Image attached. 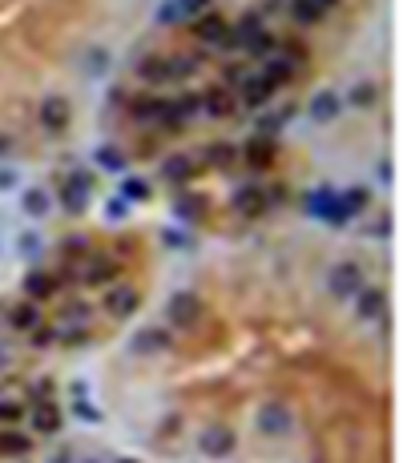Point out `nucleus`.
Returning a JSON list of instances; mask_svg holds the SVG:
<instances>
[{
    "label": "nucleus",
    "mask_w": 403,
    "mask_h": 463,
    "mask_svg": "<svg viewBox=\"0 0 403 463\" xmlns=\"http://www.w3.org/2000/svg\"><path fill=\"white\" fill-rule=\"evenodd\" d=\"M294 427V419H290V407L282 399H271L258 407V431L262 435H287Z\"/></svg>",
    "instance_id": "obj_1"
},
{
    "label": "nucleus",
    "mask_w": 403,
    "mask_h": 463,
    "mask_svg": "<svg viewBox=\"0 0 403 463\" xmlns=\"http://www.w3.org/2000/svg\"><path fill=\"white\" fill-rule=\"evenodd\" d=\"M327 286H331L335 298H351L355 290L363 286V266L359 262H339L335 270H331V278H327Z\"/></svg>",
    "instance_id": "obj_2"
},
{
    "label": "nucleus",
    "mask_w": 403,
    "mask_h": 463,
    "mask_svg": "<svg viewBox=\"0 0 403 463\" xmlns=\"http://www.w3.org/2000/svg\"><path fill=\"white\" fill-rule=\"evenodd\" d=\"M165 315H170V322H174L177 331H186V326H193V322L202 319V303H198V294H174L170 298V306H165Z\"/></svg>",
    "instance_id": "obj_3"
},
{
    "label": "nucleus",
    "mask_w": 403,
    "mask_h": 463,
    "mask_svg": "<svg viewBox=\"0 0 403 463\" xmlns=\"http://www.w3.org/2000/svg\"><path fill=\"white\" fill-rule=\"evenodd\" d=\"M89 190H93V174H73L69 181H64V190H61V202L69 214H81V209L89 206Z\"/></svg>",
    "instance_id": "obj_4"
},
{
    "label": "nucleus",
    "mask_w": 403,
    "mask_h": 463,
    "mask_svg": "<svg viewBox=\"0 0 403 463\" xmlns=\"http://www.w3.org/2000/svg\"><path fill=\"white\" fill-rule=\"evenodd\" d=\"M198 448L206 451L210 459H226V455L234 451V431H230V427H206L202 439H198Z\"/></svg>",
    "instance_id": "obj_5"
},
{
    "label": "nucleus",
    "mask_w": 403,
    "mask_h": 463,
    "mask_svg": "<svg viewBox=\"0 0 403 463\" xmlns=\"http://www.w3.org/2000/svg\"><path fill=\"white\" fill-rule=\"evenodd\" d=\"M339 109H343V101H339V93L335 89H322V93H315L310 97V105H306V113L319 121V125H327V121H335L339 117Z\"/></svg>",
    "instance_id": "obj_6"
},
{
    "label": "nucleus",
    "mask_w": 403,
    "mask_h": 463,
    "mask_svg": "<svg viewBox=\"0 0 403 463\" xmlns=\"http://www.w3.org/2000/svg\"><path fill=\"white\" fill-rule=\"evenodd\" d=\"M41 125L48 133H64V125H69V101L64 97H48L41 105Z\"/></svg>",
    "instance_id": "obj_7"
},
{
    "label": "nucleus",
    "mask_w": 403,
    "mask_h": 463,
    "mask_svg": "<svg viewBox=\"0 0 403 463\" xmlns=\"http://www.w3.org/2000/svg\"><path fill=\"white\" fill-rule=\"evenodd\" d=\"M137 290H129V286H117V290H109V298H105V310H109L113 319H129L133 310H137Z\"/></svg>",
    "instance_id": "obj_8"
},
{
    "label": "nucleus",
    "mask_w": 403,
    "mask_h": 463,
    "mask_svg": "<svg viewBox=\"0 0 403 463\" xmlns=\"http://www.w3.org/2000/svg\"><path fill=\"white\" fill-rule=\"evenodd\" d=\"M294 69H299V61H294V57H274V61L266 64V69H262L258 77L266 81L271 89H278V85H287V81L294 77Z\"/></svg>",
    "instance_id": "obj_9"
},
{
    "label": "nucleus",
    "mask_w": 403,
    "mask_h": 463,
    "mask_svg": "<svg viewBox=\"0 0 403 463\" xmlns=\"http://www.w3.org/2000/svg\"><path fill=\"white\" fill-rule=\"evenodd\" d=\"M355 310H359V319H379L383 315V290L359 286L355 290Z\"/></svg>",
    "instance_id": "obj_10"
},
{
    "label": "nucleus",
    "mask_w": 403,
    "mask_h": 463,
    "mask_svg": "<svg viewBox=\"0 0 403 463\" xmlns=\"http://www.w3.org/2000/svg\"><path fill=\"white\" fill-rule=\"evenodd\" d=\"M198 41H206V45H222L226 48V36H230V29H226L222 16H206L202 13V20H198Z\"/></svg>",
    "instance_id": "obj_11"
},
{
    "label": "nucleus",
    "mask_w": 403,
    "mask_h": 463,
    "mask_svg": "<svg viewBox=\"0 0 403 463\" xmlns=\"http://www.w3.org/2000/svg\"><path fill=\"white\" fill-rule=\"evenodd\" d=\"M242 158H246V165L250 170H266L274 158V137H254V141L242 149Z\"/></svg>",
    "instance_id": "obj_12"
},
{
    "label": "nucleus",
    "mask_w": 403,
    "mask_h": 463,
    "mask_svg": "<svg viewBox=\"0 0 403 463\" xmlns=\"http://www.w3.org/2000/svg\"><path fill=\"white\" fill-rule=\"evenodd\" d=\"M57 290V278H48L45 270H29L25 274V294H29V303H41Z\"/></svg>",
    "instance_id": "obj_13"
},
{
    "label": "nucleus",
    "mask_w": 403,
    "mask_h": 463,
    "mask_svg": "<svg viewBox=\"0 0 403 463\" xmlns=\"http://www.w3.org/2000/svg\"><path fill=\"white\" fill-rule=\"evenodd\" d=\"M271 93H274V89L262 77L246 73V81H242V105H266V97H271Z\"/></svg>",
    "instance_id": "obj_14"
},
{
    "label": "nucleus",
    "mask_w": 403,
    "mask_h": 463,
    "mask_svg": "<svg viewBox=\"0 0 403 463\" xmlns=\"http://www.w3.org/2000/svg\"><path fill=\"white\" fill-rule=\"evenodd\" d=\"M20 209H25L29 218H48V209H53V202H48V190H25V198H20Z\"/></svg>",
    "instance_id": "obj_15"
},
{
    "label": "nucleus",
    "mask_w": 403,
    "mask_h": 463,
    "mask_svg": "<svg viewBox=\"0 0 403 463\" xmlns=\"http://www.w3.org/2000/svg\"><path fill=\"white\" fill-rule=\"evenodd\" d=\"M202 109H206L210 117H226V113L234 109V97H230V89H210V93L202 97Z\"/></svg>",
    "instance_id": "obj_16"
},
{
    "label": "nucleus",
    "mask_w": 403,
    "mask_h": 463,
    "mask_svg": "<svg viewBox=\"0 0 403 463\" xmlns=\"http://www.w3.org/2000/svg\"><path fill=\"white\" fill-rule=\"evenodd\" d=\"M234 206H238V214H262V209H266V193L254 190V186H246V190L234 193Z\"/></svg>",
    "instance_id": "obj_17"
},
{
    "label": "nucleus",
    "mask_w": 403,
    "mask_h": 463,
    "mask_svg": "<svg viewBox=\"0 0 403 463\" xmlns=\"http://www.w3.org/2000/svg\"><path fill=\"white\" fill-rule=\"evenodd\" d=\"M32 427L41 435H57L61 431V411H57V407H36V411H32Z\"/></svg>",
    "instance_id": "obj_18"
},
{
    "label": "nucleus",
    "mask_w": 403,
    "mask_h": 463,
    "mask_svg": "<svg viewBox=\"0 0 403 463\" xmlns=\"http://www.w3.org/2000/svg\"><path fill=\"white\" fill-rule=\"evenodd\" d=\"M113 274H117V266H113L109 258H93V262L85 266V274H81V278H85L89 286H101V282H109Z\"/></svg>",
    "instance_id": "obj_19"
},
{
    "label": "nucleus",
    "mask_w": 403,
    "mask_h": 463,
    "mask_svg": "<svg viewBox=\"0 0 403 463\" xmlns=\"http://www.w3.org/2000/svg\"><path fill=\"white\" fill-rule=\"evenodd\" d=\"M8 322H13L16 331H36V322H41V315H36V303H20V306H13Z\"/></svg>",
    "instance_id": "obj_20"
},
{
    "label": "nucleus",
    "mask_w": 403,
    "mask_h": 463,
    "mask_svg": "<svg viewBox=\"0 0 403 463\" xmlns=\"http://www.w3.org/2000/svg\"><path fill=\"white\" fill-rule=\"evenodd\" d=\"M29 448H32L29 435H20V431H0V451H4V455H29Z\"/></svg>",
    "instance_id": "obj_21"
},
{
    "label": "nucleus",
    "mask_w": 403,
    "mask_h": 463,
    "mask_svg": "<svg viewBox=\"0 0 403 463\" xmlns=\"http://www.w3.org/2000/svg\"><path fill=\"white\" fill-rule=\"evenodd\" d=\"M170 347V335L165 331H142L133 338V351H165Z\"/></svg>",
    "instance_id": "obj_22"
},
{
    "label": "nucleus",
    "mask_w": 403,
    "mask_h": 463,
    "mask_svg": "<svg viewBox=\"0 0 403 463\" xmlns=\"http://www.w3.org/2000/svg\"><path fill=\"white\" fill-rule=\"evenodd\" d=\"M339 202H343V206H347V214H363V209H367V202H371V193L363 190V186H355V190H347V193H339Z\"/></svg>",
    "instance_id": "obj_23"
},
{
    "label": "nucleus",
    "mask_w": 403,
    "mask_h": 463,
    "mask_svg": "<svg viewBox=\"0 0 403 463\" xmlns=\"http://www.w3.org/2000/svg\"><path fill=\"white\" fill-rule=\"evenodd\" d=\"M290 4H294V8H290V16H294L299 25H315V20L322 16V8L315 4V0H290Z\"/></svg>",
    "instance_id": "obj_24"
},
{
    "label": "nucleus",
    "mask_w": 403,
    "mask_h": 463,
    "mask_svg": "<svg viewBox=\"0 0 403 463\" xmlns=\"http://www.w3.org/2000/svg\"><path fill=\"white\" fill-rule=\"evenodd\" d=\"M137 77L149 81V85H153V81H165L170 77V73H165V57H145L142 69H137Z\"/></svg>",
    "instance_id": "obj_25"
},
{
    "label": "nucleus",
    "mask_w": 403,
    "mask_h": 463,
    "mask_svg": "<svg viewBox=\"0 0 403 463\" xmlns=\"http://www.w3.org/2000/svg\"><path fill=\"white\" fill-rule=\"evenodd\" d=\"M129 113H133L137 121H158V113H161V101H153V97H137V101L129 105Z\"/></svg>",
    "instance_id": "obj_26"
},
{
    "label": "nucleus",
    "mask_w": 403,
    "mask_h": 463,
    "mask_svg": "<svg viewBox=\"0 0 403 463\" xmlns=\"http://www.w3.org/2000/svg\"><path fill=\"white\" fill-rule=\"evenodd\" d=\"M331 198H335V190H315V193H306V214H310V218H322V214H327V206H331Z\"/></svg>",
    "instance_id": "obj_27"
},
{
    "label": "nucleus",
    "mask_w": 403,
    "mask_h": 463,
    "mask_svg": "<svg viewBox=\"0 0 403 463\" xmlns=\"http://www.w3.org/2000/svg\"><path fill=\"white\" fill-rule=\"evenodd\" d=\"M97 165L109 170V174H121V170H125V158H121L117 149H109V145H101V149H97Z\"/></svg>",
    "instance_id": "obj_28"
},
{
    "label": "nucleus",
    "mask_w": 403,
    "mask_h": 463,
    "mask_svg": "<svg viewBox=\"0 0 403 463\" xmlns=\"http://www.w3.org/2000/svg\"><path fill=\"white\" fill-rule=\"evenodd\" d=\"M271 48H278V41H274L271 32H262V29H258L254 36H250V41H246V53H254V57H266V53H271Z\"/></svg>",
    "instance_id": "obj_29"
},
{
    "label": "nucleus",
    "mask_w": 403,
    "mask_h": 463,
    "mask_svg": "<svg viewBox=\"0 0 403 463\" xmlns=\"http://www.w3.org/2000/svg\"><path fill=\"white\" fill-rule=\"evenodd\" d=\"M121 198H125V202H145V198H149V186H145L142 177H125V181H121Z\"/></svg>",
    "instance_id": "obj_30"
},
{
    "label": "nucleus",
    "mask_w": 403,
    "mask_h": 463,
    "mask_svg": "<svg viewBox=\"0 0 403 463\" xmlns=\"http://www.w3.org/2000/svg\"><path fill=\"white\" fill-rule=\"evenodd\" d=\"M351 105H355V109H371V105H375V85L359 81V85L351 89Z\"/></svg>",
    "instance_id": "obj_31"
},
{
    "label": "nucleus",
    "mask_w": 403,
    "mask_h": 463,
    "mask_svg": "<svg viewBox=\"0 0 403 463\" xmlns=\"http://www.w3.org/2000/svg\"><path fill=\"white\" fill-rule=\"evenodd\" d=\"M193 170H190V158H165V177L170 181H186Z\"/></svg>",
    "instance_id": "obj_32"
},
{
    "label": "nucleus",
    "mask_w": 403,
    "mask_h": 463,
    "mask_svg": "<svg viewBox=\"0 0 403 463\" xmlns=\"http://www.w3.org/2000/svg\"><path fill=\"white\" fill-rule=\"evenodd\" d=\"M206 161L210 165H230V161H234V149H230V145H210Z\"/></svg>",
    "instance_id": "obj_33"
},
{
    "label": "nucleus",
    "mask_w": 403,
    "mask_h": 463,
    "mask_svg": "<svg viewBox=\"0 0 403 463\" xmlns=\"http://www.w3.org/2000/svg\"><path fill=\"white\" fill-rule=\"evenodd\" d=\"M125 214H129V202H125V198H113L109 206H105V218H109V222H121Z\"/></svg>",
    "instance_id": "obj_34"
},
{
    "label": "nucleus",
    "mask_w": 403,
    "mask_h": 463,
    "mask_svg": "<svg viewBox=\"0 0 403 463\" xmlns=\"http://www.w3.org/2000/svg\"><path fill=\"white\" fill-rule=\"evenodd\" d=\"M177 16H186L182 8H177V0H165V4H161V13H158V20H161V25H174Z\"/></svg>",
    "instance_id": "obj_35"
},
{
    "label": "nucleus",
    "mask_w": 403,
    "mask_h": 463,
    "mask_svg": "<svg viewBox=\"0 0 403 463\" xmlns=\"http://www.w3.org/2000/svg\"><path fill=\"white\" fill-rule=\"evenodd\" d=\"M177 8H182L186 16H202L210 8V0H177Z\"/></svg>",
    "instance_id": "obj_36"
},
{
    "label": "nucleus",
    "mask_w": 403,
    "mask_h": 463,
    "mask_svg": "<svg viewBox=\"0 0 403 463\" xmlns=\"http://www.w3.org/2000/svg\"><path fill=\"white\" fill-rule=\"evenodd\" d=\"M242 81H246V69H238V64H230V69H226V85H230V89H238Z\"/></svg>",
    "instance_id": "obj_37"
},
{
    "label": "nucleus",
    "mask_w": 403,
    "mask_h": 463,
    "mask_svg": "<svg viewBox=\"0 0 403 463\" xmlns=\"http://www.w3.org/2000/svg\"><path fill=\"white\" fill-rule=\"evenodd\" d=\"M20 419V407L16 403H0V423H16Z\"/></svg>",
    "instance_id": "obj_38"
},
{
    "label": "nucleus",
    "mask_w": 403,
    "mask_h": 463,
    "mask_svg": "<svg viewBox=\"0 0 403 463\" xmlns=\"http://www.w3.org/2000/svg\"><path fill=\"white\" fill-rule=\"evenodd\" d=\"M20 181V170H0V190H13Z\"/></svg>",
    "instance_id": "obj_39"
},
{
    "label": "nucleus",
    "mask_w": 403,
    "mask_h": 463,
    "mask_svg": "<svg viewBox=\"0 0 403 463\" xmlns=\"http://www.w3.org/2000/svg\"><path fill=\"white\" fill-rule=\"evenodd\" d=\"M77 415H81V419H89V423H97V419H101V415H97V411H93V407H89L85 399H77Z\"/></svg>",
    "instance_id": "obj_40"
},
{
    "label": "nucleus",
    "mask_w": 403,
    "mask_h": 463,
    "mask_svg": "<svg viewBox=\"0 0 403 463\" xmlns=\"http://www.w3.org/2000/svg\"><path fill=\"white\" fill-rule=\"evenodd\" d=\"M177 214H182V218H193V214H198V206H193V198H182V206H177Z\"/></svg>",
    "instance_id": "obj_41"
},
{
    "label": "nucleus",
    "mask_w": 403,
    "mask_h": 463,
    "mask_svg": "<svg viewBox=\"0 0 403 463\" xmlns=\"http://www.w3.org/2000/svg\"><path fill=\"white\" fill-rule=\"evenodd\" d=\"M53 338H57L53 331H41V326H36V335H32V343H36V347H45V343H53Z\"/></svg>",
    "instance_id": "obj_42"
},
{
    "label": "nucleus",
    "mask_w": 403,
    "mask_h": 463,
    "mask_svg": "<svg viewBox=\"0 0 403 463\" xmlns=\"http://www.w3.org/2000/svg\"><path fill=\"white\" fill-rule=\"evenodd\" d=\"M69 319H81V322H85V319H89V306H69Z\"/></svg>",
    "instance_id": "obj_43"
},
{
    "label": "nucleus",
    "mask_w": 403,
    "mask_h": 463,
    "mask_svg": "<svg viewBox=\"0 0 403 463\" xmlns=\"http://www.w3.org/2000/svg\"><path fill=\"white\" fill-rule=\"evenodd\" d=\"M53 463H73V455H69V451H61V455H57Z\"/></svg>",
    "instance_id": "obj_44"
},
{
    "label": "nucleus",
    "mask_w": 403,
    "mask_h": 463,
    "mask_svg": "<svg viewBox=\"0 0 403 463\" xmlns=\"http://www.w3.org/2000/svg\"><path fill=\"white\" fill-rule=\"evenodd\" d=\"M315 4H319V8H331V4H339V0H315Z\"/></svg>",
    "instance_id": "obj_45"
},
{
    "label": "nucleus",
    "mask_w": 403,
    "mask_h": 463,
    "mask_svg": "<svg viewBox=\"0 0 403 463\" xmlns=\"http://www.w3.org/2000/svg\"><path fill=\"white\" fill-rule=\"evenodd\" d=\"M113 463H137V459H113Z\"/></svg>",
    "instance_id": "obj_46"
}]
</instances>
